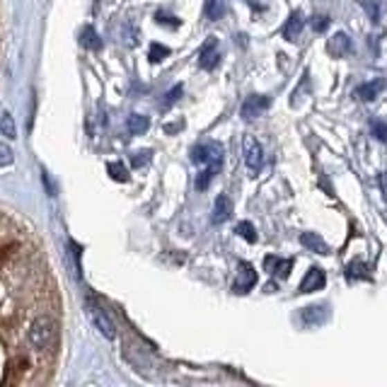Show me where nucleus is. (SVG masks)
Masks as SVG:
<instances>
[{"label": "nucleus", "instance_id": "1", "mask_svg": "<svg viewBox=\"0 0 387 387\" xmlns=\"http://www.w3.org/2000/svg\"><path fill=\"white\" fill-rule=\"evenodd\" d=\"M192 160L196 165H206L208 170L218 172L220 165H223V145L213 143V141H206L192 148Z\"/></svg>", "mask_w": 387, "mask_h": 387}, {"label": "nucleus", "instance_id": "22", "mask_svg": "<svg viewBox=\"0 0 387 387\" xmlns=\"http://www.w3.org/2000/svg\"><path fill=\"white\" fill-rule=\"evenodd\" d=\"M370 134L375 136V138L380 141V143H387V124L380 119H373L370 121Z\"/></svg>", "mask_w": 387, "mask_h": 387}, {"label": "nucleus", "instance_id": "13", "mask_svg": "<svg viewBox=\"0 0 387 387\" xmlns=\"http://www.w3.org/2000/svg\"><path fill=\"white\" fill-rule=\"evenodd\" d=\"M230 215H233V201H230L225 194H220L218 199H215V206H213V223L215 225L225 223Z\"/></svg>", "mask_w": 387, "mask_h": 387}, {"label": "nucleus", "instance_id": "26", "mask_svg": "<svg viewBox=\"0 0 387 387\" xmlns=\"http://www.w3.org/2000/svg\"><path fill=\"white\" fill-rule=\"evenodd\" d=\"M213 170H206V172H201L199 174V179H196V189H201V192H204L206 187H208V182H210V177H213Z\"/></svg>", "mask_w": 387, "mask_h": 387}, {"label": "nucleus", "instance_id": "32", "mask_svg": "<svg viewBox=\"0 0 387 387\" xmlns=\"http://www.w3.org/2000/svg\"><path fill=\"white\" fill-rule=\"evenodd\" d=\"M380 187H383V194L387 199V174H380Z\"/></svg>", "mask_w": 387, "mask_h": 387}, {"label": "nucleus", "instance_id": "6", "mask_svg": "<svg viewBox=\"0 0 387 387\" xmlns=\"http://www.w3.org/2000/svg\"><path fill=\"white\" fill-rule=\"evenodd\" d=\"M303 24H305V19H303V12H291L288 15V19H286V24H283V29H281V34H283V39L286 42H298V37H300V32H303Z\"/></svg>", "mask_w": 387, "mask_h": 387}, {"label": "nucleus", "instance_id": "9", "mask_svg": "<svg viewBox=\"0 0 387 387\" xmlns=\"http://www.w3.org/2000/svg\"><path fill=\"white\" fill-rule=\"evenodd\" d=\"M87 312H90V317H92V320H95L97 330H100L102 334L107 336V339H114V336H116V327H114V322H111L109 317H107L102 310H97L95 305L87 307Z\"/></svg>", "mask_w": 387, "mask_h": 387}, {"label": "nucleus", "instance_id": "8", "mask_svg": "<svg viewBox=\"0 0 387 387\" xmlns=\"http://www.w3.org/2000/svg\"><path fill=\"white\" fill-rule=\"evenodd\" d=\"M220 61V53H218V42H215L213 37L206 42V46L201 48V56H199V63L201 68H206V71H213L215 66H218Z\"/></svg>", "mask_w": 387, "mask_h": 387}, {"label": "nucleus", "instance_id": "4", "mask_svg": "<svg viewBox=\"0 0 387 387\" xmlns=\"http://www.w3.org/2000/svg\"><path fill=\"white\" fill-rule=\"evenodd\" d=\"M354 51V44H351V37L344 32H336L334 37L330 39V44H327V53H330L332 58H344L349 56V53Z\"/></svg>", "mask_w": 387, "mask_h": 387}, {"label": "nucleus", "instance_id": "23", "mask_svg": "<svg viewBox=\"0 0 387 387\" xmlns=\"http://www.w3.org/2000/svg\"><path fill=\"white\" fill-rule=\"evenodd\" d=\"M168 48L160 46V44H150V51H148V61L150 63H160L163 58H168Z\"/></svg>", "mask_w": 387, "mask_h": 387}, {"label": "nucleus", "instance_id": "7", "mask_svg": "<svg viewBox=\"0 0 387 387\" xmlns=\"http://www.w3.org/2000/svg\"><path fill=\"white\" fill-rule=\"evenodd\" d=\"M257 283V271L249 264H240V273L235 278V293H247Z\"/></svg>", "mask_w": 387, "mask_h": 387}, {"label": "nucleus", "instance_id": "20", "mask_svg": "<svg viewBox=\"0 0 387 387\" xmlns=\"http://www.w3.org/2000/svg\"><path fill=\"white\" fill-rule=\"evenodd\" d=\"M107 172H109V177L116 179V182H126V179H129V170L121 163H109L107 165Z\"/></svg>", "mask_w": 387, "mask_h": 387}, {"label": "nucleus", "instance_id": "28", "mask_svg": "<svg viewBox=\"0 0 387 387\" xmlns=\"http://www.w3.org/2000/svg\"><path fill=\"white\" fill-rule=\"evenodd\" d=\"M124 39H126V44H129V46H136V42H138V32H136V27H126L124 29Z\"/></svg>", "mask_w": 387, "mask_h": 387}, {"label": "nucleus", "instance_id": "25", "mask_svg": "<svg viewBox=\"0 0 387 387\" xmlns=\"http://www.w3.org/2000/svg\"><path fill=\"white\" fill-rule=\"evenodd\" d=\"M15 155H12V148H10L8 143H0V168H8V165H12Z\"/></svg>", "mask_w": 387, "mask_h": 387}, {"label": "nucleus", "instance_id": "12", "mask_svg": "<svg viewBox=\"0 0 387 387\" xmlns=\"http://www.w3.org/2000/svg\"><path fill=\"white\" fill-rule=\"evenodd\" d=\"M264 267H267V271H269V273H273V276H278V278H286L288 273H291L293 262H291V259L267 257V259H264Z\"/></svg>", "mask_w": 387, "mask_h": 387}, {"label": "nucleus", "instance_id": "15", "mask_svg": "<svg viewBox=\"0 0 387 387\" xmlns=\"http://www.w3.org/2000/svg\"><path fill=\"white\" fill-rule=\"evenodd\" d=\"M148 126H150L148 116H141V114H131L129 121H126V129H129V134H134V136L145 134V131H148Z\"/></svg>", "mask_w": 387, "mask_h": 387}, {"label": "nucleus", "instance_id": "27", "mask_svg": "<svg viewBox=\"0 0 387 387\" xmlns=\"http://www.w3.org/2000/svg\"><path fill=\"white\" fill-rule=\"evenodd\" d=\"M155 19H158V22H163V24H170V27H179V19L172 17V15H168V12H158V15H155Z\"/></svg>", "mask_w": 387, "mask_h": 387}, {"label": "nucleus", "instance_id": "11", "mask_svg": "<svg viewBox=\"0 0 387 387\" xmlns=\"http://www.w3.org/2000/svg\"><path fill=\"white\" fill-rule=\"evenodd\" d=\"M327 317H330V307L327 305H312L300 310V320L305 325H322V322H327Z\"/></svg>", "mask_w": 387, "mask_h": 387}, {"label": "nucleus", "instance_id": "30", "mask_svg": "<svg viewBox=\"0 0 387 387\" xmlns=\"http://www.w3.org/2000/svg\"><path fill=\"white\" fill-rule=\"evenodd\" d=\"M179 95H182V85H177V87H174V90H172V92H170V95H168V97H165V105H168V107H170V105H172V102H174V100H177V97H179Z\"/></svg>", "mask_w": 387, "mask_h": 387}, {"label": "nucleus", "instance_id": "3", "mask_svg": "<svg viewBox=\"0 0 387 387\" xmlns=\"http://www.w3.org/2000/svg\"><path fill=\"white\" fill-rule=\"evenodd\" d=\"M269 105H271V100L264 95H249L247 100L242 102V109H240V114H242L244 121H254L257 116H262L264 111L269 109Z\"/></svg>", "mask_w": 387, "mask_h": 387}, {"label": "nucleus", "instance_id": "31", "mask_svg": "<svg viewBox=\"0 0 387 387\" xmlns=\"http://www.w3.org/2000/svg\"><path fill=\"white\" fill-rule=\"evenodd\" d=\"M150 158V153H141V155H136V160H134V165H143L145 160Z\"/></svg>", "mask_w": 387, "mask_h": 387}, {"label": "nucleus", "instance_id": "18", "mask_svg": "<svg viewBox=\"0 0 387 387\" xmlns=\"http://www.w3.org/2000/svg\"><path fill=\"white\" fill-rule=\"evenodd\" d=\"M0 134H3L5 138H15V136H17V126H15V121L10 114L0 116Z\"/></svg>", "mask_w": 387, "mask_h": 387}, {"label": "nucleus", "instance_id": "24", "mask_svg": "<svg viewBox=\"0 0 387 387\" xmlns=\"http://www.w3.org/2000/svg\"><path fill=\"white\" fill-rule=\"evenodd\" d=\"M310 24H312V29L315 32H327V27L332 24V19H330V15H315V17L310 19Z\"/></svg>", "mask_w": 387, "mask_h": 387}, {"label": "nucleus", "instance_id": "14", "mask_svg": "<svg viewBox=\"0 0 387 387\" xmlns=\"http://www.w3.org/2000/svg\"><path fill=\"white\" fill-rule=\"evenodd\" d=\"M300 242L305 244L307 249H312V252H317V254H327V252H330V247H327V242H325V240H322L317 233H303V235H300Z\"/></svg>", "mask_w": 387, "mask_h": 387}, {"label": "nucleus", "instance_id": "5", "mask_svg": "<svg viewBox=\"0 0 387 387\" xmlns=\"http://www.w3.org/2000/svg\"><path fill=\"white\" fill-rule=\"evenodd\" d=\"M385 87H387L385 78H375V80H370V82H363V85L356 90V95H359L363 102H375L380 95H383Z\"/></svg>", "mask_w": 387, "mask_h": 387}, {"label": "nucleus", "instance_id": "21", "mask_svg": "<svg viewBox=\"0 0 387 387\" xmlns=\"http://www.w3.org/2000/svg\"><path fill=\"white\" fill-rule=\"evenodd\" d=\"M206 15H208L210 19H220L225 15V5L220 3V0H208V3H206Z\"/></svg>", "mask_w": 387, "mask_h": 387}, {"label": "nucleus", "instance_id": "10", "mask_svg": "<svg viewBox=\"0 0 387 387\" xmlns=\"http://www.w3.org/2000/svg\"><path fill=\"white\" fill-rule=\"evenodd\" d=\"M325 283H327V276H325V271L322 269H310L307 271V276L303 278V283H300V291L303 293H312V291H320V288H325Z\"/></svg>", "mask_w": 387, "mask_h": 387}, {"label": "nucleus", "instance_id": "2", "mask_svg": "<svg viewBox=\"0 0 387 387\" xmlns=\"http://www.w3.org/2000/svg\"><path fill=\"white\" fill-rule=\"evenodd\" d=\"M242 158H244V165L249 168V172H259V170H262L264 150H262V145H259L257 138L244 136L242 138Z\"/></svg>", "mask_w": 387, "mask_h": 387}, {"label": "nucleus", "instance_id": "17", "mask_svg": "<svg viewBox=\"0 0 387 387\" xmlns=\"http://www.w3.org/2000/svg\"><path fill=\"white\" fill-rule=\"evenodd\" d=\"M80 44L85 48H100L102 46V42H100V37H97V32H95V27H85L80 32Z\"/></svg>", "mask_w": 387, "mask_h": 387}, {"label": "nucleus", "instance_id": "29", "mask_svg": "<svg viewBox=\"0 0 387 387\" xmlns=\"http://www.w3.org/2000/svg\"><path fill=\"white\" fill-rule=\"evenodd\" d=\"M363 8H366V12L370 15V19H373V22H378V19H380V8H378V3H366Z\"/></svg>", "mask_w": 387, "mask_h": 387}, {"label": "nucleus", "instance_id": "19", "mask_svg": "<svg viewBox=\"0 0 387 387\" xmlns=\"http://www.w3.org/2000/svg\"><path fill=\"white\" fill-rule=\"evenodd\" d=\"M235 233L240 235V237H244L247 242H257V230H254L252 223H247V220H242V223H237V228H235Z\"/></svg>", "mask_w": 387, "mask_h": 387}, {"label": "nucleus", "instance_id": "16", "mask_svg": "<svg viewBox=\"0 0 387 387\" xmlns=\"http://www.w3.org/2000/svg\"><path fill=\"white\" fill-rule=\"evenodd\" d=\"M346 278H349V281H359V278H370L368 264H363V262H351L349 267H346Z\"/></svg>", "mask_w": 387, "mask_h": 387}]
</instances>
